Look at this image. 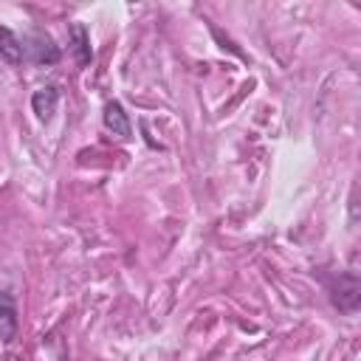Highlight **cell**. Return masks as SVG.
<instances>
[{
    "mask_svg": "<svg viewBox=\"0 0 361 361\" xmlns=\"http://www.w3.org/2000/svg\"><path fill=\"white\" fill-rule=\"evenodd\" d=\"M102 121H104V127H107L113 135H118V138H130V135H133L130 116L124 113V107H121L118 102H107V104H104Z\"/></svg>",
    "mask_w": 361,
    "mask_h": 361,
    "instance_id": "obj_4",
    "label": "cell"
},
{
    "mask_svg": "<svg viewBox=\"0 0 361 361\" xmlns=\"http://www.w3.org/2000/svg\"><path fill=\"white\" fill-rule=\"evenodd\" d=\"M56 104H59V90L56 87H39L34 96H31V110L37 113L39 121H48L54 113H56Z\"/></svg>",
    "mask_w": 361,
    "mask_h": 361,
    "instance_id": "obj_5",
    "label": "cell"
},
{
    "mask_svg": "<svg viewBox=\"0 0 361 361\" xmlns=\"http://www.w3.org/2000/svg\"><path fill=\"white\" fill-rule=\"evenodd\" d=\"M330 302L333 307H338L341 313H353L361 302V282L355 274H338L330 282Z\"/></svg>",
    "mask_w": 361,
    "mask_h": 361,
    "instance_id": "obj_1",
    "label": "cell"
},
{
    "mask_svg": "<svg viewBox=\"0 0 361 361\" xmlns=\"http://www.w3.org/2000/svg\"><path fill=\"white\" fill-rule=\"evenodd\" d=\"M0 59H6L8 65H17L23 59V42L14 37L11 28H0Z\"/></svg>",
    "mask_w": 361,
    "mask_h": 361,
    "instance_id": "obj_6",
    "label": "cell"
},
{
    "mask_svg": "<svg viewBox=\"0 0 361 361\" xmlns=\"http://www.w3.org/2000/svg\"><path fill=\"white\" fill-rule=\"evenodd\" d=\"M23 51H28L31 62H37V65H56V62H59V45H56L45 31H34V34L25 39Z\"/></svg>",
    "mask_w": 361,
    "mask_h": 361,
    "instance_id": "obj_2",
    "label": "cell"
},
{
    "mask_svg": "<svg viewBox=\"0 0 361 361\" xmlns=\"http://www.w3.org/2000/svg\"><path fill=\"white\" fill-rule=\"evenodd\" d=\"M71 37H73V54H76V62L79 65H87L90 62V39H87V31L85 25H71Z\"/></svg>",
    "mask_w": 361,
    "mask_h": 361,
    "instance_id": "obj_7",
    "label": "cell"
},
{
    "mask_svg": "<svg viewBox=\"0 0 361 361\" xmlns=\"http://www.w3.org/2000/svg\"><path fill=\"white\" fill-rule=\"evenodd\" d=\"M17 327H20L17 302H14V296L8 290H0V341L11 344L17 338Z\"/></svg>",
    "mask_w": 361,
    "mask_h": 361,
    "instance_id": "obj_3",
    "label": "cell"
}]
</instances>
